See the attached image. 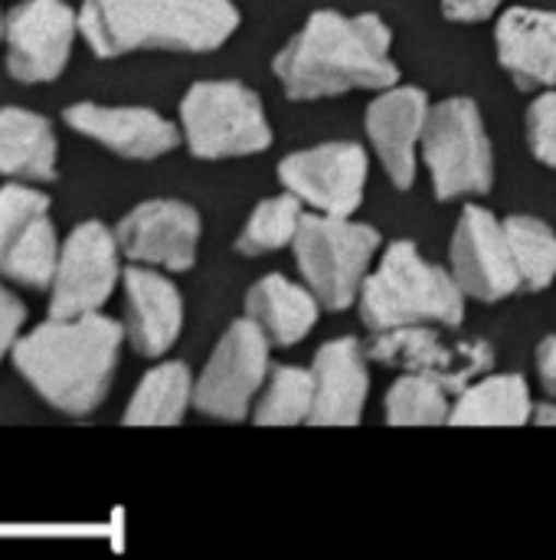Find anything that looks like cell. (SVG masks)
Returning a JSON list of instances; mask_svg holds the SVG:
<instances>
[{"instance_id":"obj_1","label":"cell","mask_w":556,"mask_h":560,"mask_svg":"<svg viewBox=\"0 0 556 560\" xmlns=\"http://www.w3.org/2000/svg\"><path fill=\"white\" fill-rule=\"evenodd\" d=\"M272 72L292 102L390 89L400 82L393 30L380 13L347 16L341 10H315L275 52Z\"/></svg>"},{"instance_id":"obj_2","label":"cell","mask_w":556,"mask_h":560,"mask_svg":"<svg viewBox=\"0 0 556 560\" xmlns=\"http://www.w3.org/2000/svg\"><path fill=\"white\" fill-rule=\"evenodd\" d=\"M125 338V325L102 312L49 318L16 338L10 358L49 407L69 417H88L111 390Z\"/></svg>"},{"instance_id":"obj_3","label":"cell","mask_w":556,"mask_h":560,"mask_svg":"<svg viewBox=\"0 0 556 560\" xmlns=\"http://www.w3.org/2000/svg\"><path fill=\"white\" fill-rule=\"evenodd\" d=\"M233 0H82L79 33L98 59L141 49L213 52L239 30Z\"/></svg>"},{"instance_id":"obj_4","label":"cell","mask_w":556,"mask_h":560,"mask_svg":"<svg viewBox=\"0 0 556 560\" xmlns=\"http://www.w3.org/2000/svg\"><path fill=\"white\" fill-rule=\"evenodd\" d=\"M465 302L469 295L452 269L429 262L413 240H393L383 246L377 269L364 279L357 312L370 335L406 325H439L456 331L465 322Z\"/></svg>"},{"instance_id":"obj_5","label":"cell","mask_w":556,"mask_h":560,"mask_svg":"<svg viewBox=\"0 0 556 560\" xmlns=\"http://www.w3.org/2000/svg\"><path fill=\"white\" fill-rule=\"evenodd\" d=\"M292 253L305 285L318 295L324 312H344L357 305L370 266L383 253V236L370 223L311 210L298 226Z\"/></svg>"},{"instance_id":"obj_6","label":"cell","mask_w":556,"mask_h":560,"mask_svg":"<svg viewBox=\"0 0 556 560\" xmlns=\"http://www.w3.org/2000/svg\"><path fill=\"white\" fill-rule=\"evenodd\" d=\"M177 115L184 144L200 161L252 158L275 141L262 98L239 79L193 82Z\"/></svg>"},{"instance_id":"obj_7","label":"cell","mask_w":556,"mask_h":560,"mask_svg":"<svg viewBox=\"0 0 556 560\" xmlns=\"http://www.w3.org/2000/svg\"><path fill=\"white\" fill-rule=\"evenodd\" d=\"M419 151L439 203L492 194L495 148L475 98L452 95L436 102Z\"/></svg>"},{"instance_id":"obj_8","label":"cell","mask_w":556,"mask_h":560,"mask_svg":"<svg viewBox=\"0 0 556 560\" xmlns=\"http://www.w3.org/2000/svg\"><path fill=\"white\" fill-rule=\"evenodd\" d=\"M272 341L269 335L246 315L236 318L223 338L216 341L213 354L206 358L197 387H193V407L203 417L223 420V423H242L252 417L256 397L262 394L269 371H272Z\"/></svg>"},{"instance_id":"obj_9","label":"cell","mask_w":556,"mask_h":560,"mask_svg":"<svg viewBox=\"0 0 556 560\" xmlns=\"http://www.w3.org/2000/svg\"><path fill=\"white\" fill-rule=\"evenodd\" d=\"M442 331L449 328L406 325V328L377 331L367 341V358L383 368L429 374L459 397L472 381L485 377L495 368V351L482 338L465 341V338H446Z\"/></svg>"},{"instance_id":"obj_10","label":"cell","mask_w":556,"mask_h":560,"mask_svg":"<svg viewBox=\"0 0 556 560\" xmlns=\"http://www.w3.org/2000/svg\"><path fill=\"white\" fill-rule=\"evenodd\" d=\"M370 154L357 141H324L292 151L279 161L282 190L295 194L315 213L354 217L364 203Z\"/></svg>"},{"instance_id":"obj_11","label":"cell","mask_w":556,"mask_h":560,"mask_svg":"<svg viewBox=\"0 0 556 560\" xmlns=\"http://www.w3.org/2000/svg\"><path fill=\"white\" fill-rule=\"evenodd\" d=\"M121 282V246L115 230L98 220L79 223L59 253V269L49 285V318H79L102 312Z\"/></svg>"},{"instance_id":"obj_12","label":"cell","mask_w":556,"mask_h":560,"mask_svg":"<svg viewBox=\"0 0 556 560\" xmlns=\"http://www.w3.org/2000/svg\"><path fill=\"white\" fill-rule=\"evenodd\" d=\"M79 33V13L66 0H23L3 16L7 72L16 82H52L62 75Z\"/></svg>"},{"instance_id":"obj_13","label":"cell","mask_w":556,"mask_h":560,"mask_svg":"<svg viewBox=\"0 0 556 560\" xmlns=\"http://www.w3.org/2000/svg\"><path fill=\"white\" fill-rule=\"evenodd\" d=\"M449 269L462 292L482 305H495L521 292V276L511 256L505 220L478 203H465L456 223Z\"/></svg>"},{"instance_id":"obj_14","label":"cell","mask_w":556,"mask_h":560,"mask_svg":"<svg viewBox=\"0 0 556 560\" xmlns=\"http://www.w3.org/2000/svg\"><path fill=\"white\" fill-rule=\"evenodd\" d=\"M200 233L203 223L197 207L170 197L138 203L115 226L121 256L164 272H190L197 266Z\"/></svg>"},{"instance_id":"obj_15","label":"cell","mask_w":556,"mask_h":560,"mask_svg":"<svg viewBox=\"0 0 556 560\" xmlns=\"http://www.w3.org/2000/svg\"><path fill=\"white\" fill-rule=\"evenodd\" d=\"M433 102L416 85H390L380 89L367 112H364V131L367 141L387 174V180L397 190H413L419 174V144L429 121Z\"/></svg>"},{"instance_id":"obj_16","label":"cell","mask_w":556,"mask_h":560,"mask_svg":"<svg viewBox=\"0 0 556 560\" xmlns=\"http://www.w3.org/2000/svg\"><path fill=\"white\" fill-rule=\"evenodd\" d=\"M62 121L72 131L85 135L88 141H95L128 161H154L184 144L180 125H174L164 115H157L154 108H141V105L75 102L62 112Z\"/></svg>"},{"instance_id":"obj_17","label":"cell","mask_w":556,"mask_h":560,"mask_svg":"<svg viewBox=\"0 0 556 560\" xmlns=\"http://www.w3.org/2000/svg\"><path fill=\"white\" fill-rule=\"evenodd\" d=\"M370 358L357 338H331L318 348L315 371V410L308 427H357L370 397Z\"/></svg>"},{"instance_id":"obj_18","label":"cell","mask_w":556,"mask_h":560,"mask_svg":"<svg viewBox=\"0 0 556 560\" xmlns=\"http://www.w3.org/2000/svg\"><path fill=\"white\" fill-rule=\"evenodd\" d=\"M495 56L521 92L556 89V10H501L495 23Z\"/></svg>"},{"instance_id":"obj_19","label":"cell","mask_w":556,"mask_h":560,"mask_svg":"<svg viewBox=\"0 0 556 560\" xmlns=\"http://www.w3.org/2000/svg\"><path fill=\"white\" fill-rule=\"evenodd\" d=\"M125 285V335L141 358H164L184 328L180 289L154 272V266H128L121 272Z\"/></svg>"},{"instance_id":"obj_20","label":"cell","mask_w":556,"mask_h":560,"mask_svg":"<svg viewBox=\"0 0 556 560\" xmlns=\"http://www.w3.org/2000/svg\"><path fill=\"white\" fill-rule=\"evenodd\" d=\"M321 312L324 305L318 302V295L282 272L262 276L246 292V315L269 335L275 348L301 345L315 331Z\"/></svg>"},{"instance_id":"obj_21","label":"cell","mask_w":556,"mask_h":560,"mask_svg":"<svg viewBox=\"0 0 556 560\" xmlns=\"http://www.w3.org/2000/svg\"><path fill=\"white\" fill-rule=\"evenodd\" d=\"M56 161V131L43 115L16 105L0 108V177L52 184L59 177Z\"/></svg>"},{"instance_id":"obj_22","label":"cell","mask_w":556,"mask_h":560,"mask_svg":"<svg viewBox=\"0 0 556 560\" xmlns=\"http://www.w3.org/2000/svg\"><path fill=\"white\" fill-rule=\"evenodd\" d=\"M534 397L521 374H485L472 381L452 407V427H528Z\"/></svg>"},{"instance_id":"obj_23","label":"cell","mask_w":556,"mask_h":560,"mask_svg":"<svg viewBox=\"0 0 556 560\" xmlns=\"http://www.w3.org/2000/svg\"><path fill=\"white\" fill-rule=\"evenodd\" d=\"M197 377L184 361H164L151 368L128 400L125 427H177L193 407Z\"/></svg>"},{"instance_id":"obj_24","label":"cell","mask_w":556,"mask_h":560,"mask_svg":"<svg viewBox=\"0 0 556 560\" xmlns=\"http://www.w3.org/2000/svg\"><path fill=\"white\" fill-rule=\"evenodd\" d=\"M315 410V371L295 364H272L269 381L252 407L256 427H298Z\"/></svg>"},{"instance_id":"obj_25","label":"cell","mask_w":556,"mask_h":560,"mask_svg":"<svg viewBox=\"0 0 556 560\" xmlns=\"http://www.w3.org/2000/svg\"><path fill=\"white\" fill-rule=\"evenodd\" d=\"M456 394L429 377V374H410L397 377L383 400V417L390 427H446L452 420Z\"/></svg>"},{"instance_id":"obj_26","label":"cell","mask_w":556,"mask_h":560,"mask_svg":"<svg viewBox=\"0 0 556 560\" xmlns=\"http://www.w3.org/2000/svg\"><path fill=\"white\" fill-rule=\"evenodd\" d=\"M505 233L521 276V292H544L556 279V230L531 213L505 217Z\"/></svg>"},{"instance_id":"obj_27","label":"cell","mask_w":556,"mask_h":560,"mask_svg":"<svg viewBox=\"0 0 556 560\" xmlns=\"http://www.w3.org/2000/svg\"><path fill=\"white\" fill-rule=\"evenodd\" d=\"M305 220V203L295 197V194H279V197H269L262 203H256V210L249 213L242 233L236 236L233 249L239 256H269V253H279L285 246L295 243L298 236V226Z\"/></svg>"},{"instance_id":"obj_28","label":"cell","mask_w":556,"mask_h":560,"mask_svg":"<svg viewBox=\"0 0 556 560\" xmlns=\"http://www.w3.org/2000/svg\"><path fill=\"white\" fill-rule=\"evenodd\" d=\"M59 253H62V243L56 236V226L43 213L23 230L16 246L7 253L0 276H7L10 282L26 285V289H49L56 279V269H59Z\"/></svg>"},{"instance_id":"obj_29","label":"cell","mask_w":556,"mask_h":560,"mask_svg":"<svg viewBox=\"0 0 556 560\" xmlns=\"http://www.w3.org/2000/svg\"><path fill=\"white\" fill-rule=\"evenodd\" d=\"M43 213H49L46 194H39L20 180H10L0 187V266L7 259V253L16 246V240L23 236V230Z\"/></svg>"},{"instance_id":"obj_30","label":"cell","mask_w":556,"mask_h":560,"mask_svg":"<svg viewBox=\"0 0 556 560\" xmlns=\"http://www.w3.org/2000/svg\"><path fill=\"white\" fill-rule=\"evenodd\" d=\"M524 138L544 167L556 171V89H544L524 112Z\"/></svg>"},{"instance_id":"obj_31","label":"cell","mask_w":556,"mask_h":560,"mask_svg":"<svg viewBox=\"0 0 556 560\" xmlns=\"http://www.w3.org/2000/svg\"><path fill=\"white\" fill-rule=\"evenodd\" d=\"M23 325H26V305L10 289L0 285V361L13 351Z\"/></svg>"},{"instance_id":"obj_32","label":"cell","mask_w":556,"mask_h":560,"mask_svg":"<svg viewBox=\"0 0 556 560\" xmlns=\"http://www.w3.org/2000/svg\"><path fill=\"white\" fill-rule=\"evenodd\" d=\"M505 0H442V16L452 23H485L498 16Z\"/></svg>"},{"instance_id":"obj_33","label":"cell","mask_w":556,"mask_h":560,"mask_svg":"<svg viewBox=\"0 0 556 560\" xmlns=\"http://www.w3.org/2000/svg\"><path fill=\"white\" fill-rule=\"evenodd\" d=\"M534 364H537V377H541L544 394H547L551 400H556V335H547V338L537 345Z\"/></svg>"},{"instance_id":"obj_34","label":"cell","mask_w":556,"mask_h":560,"mask_svg":"<svg viewBox=\"0 0 556 560\" xmlns=\"http://www.w3.org/2000/svg\"><path fill=\"white\" fill-rule=\"evenodd\" d=\"M531 423H541V427H556V400H544V404H534V417H531Z\"/></svg>"},{"instance_id":"obj_35","label":"cell","mask_w":556,"mask_h":560,"mask_svg":"<svg viewBox=\"0 0 556 560\" xmlns=\"http://www.w3.org/2000/svg\"><path fill=\"white\" fill-rule=\"evenodd\" d=\"M0 39H3V16H0Z\"/></svg>"}]
</instances>
